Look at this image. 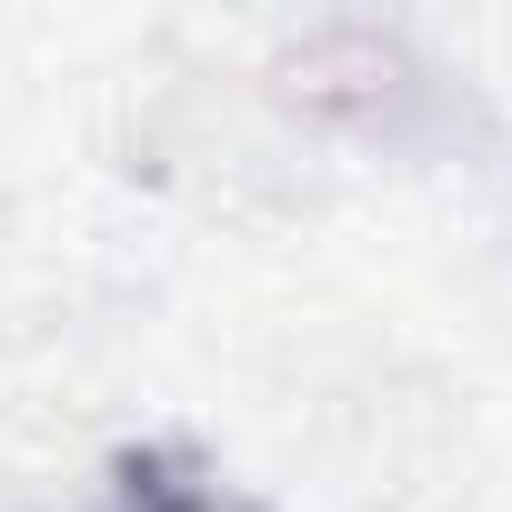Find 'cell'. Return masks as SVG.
Returning a JSON list of instances; mask_svg holds the SVG:
<instances>
[{
	"instance_id": "obj_1",
	"label": "cell",
	"mask_w": 512,
	"mask_h": 512,
	"mask_svg": "<svg viewBox=\"0 0 512 512\" xmlns=\"http://www.w3.org/2000/svg\"><path fill=\"white\" fill-rule=\"evenodd\" d=\"M81 512H272V502L251 492L241 472H221L201 442L151 432V442H121V452L91 472Z\"/></svg>"
}]
</instances>
